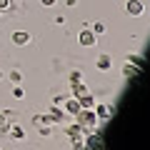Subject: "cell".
Returning <instances> with one entry per match:
<instances>
[{"label":"cell","mask_w":150,"mask_h":150,"mask_svg":"<svg viewBox=\"0 0 150 150\" xmlns=\"http://www.w3.org/2000/svg\"><path fill=\"white\" fill-rule=\"evenodd\" d=\"M75 123L80 125L83 133H93V130H98V118L93 110H85V108H80V112L75 115Z\"/></svg>","instance_id":"1"},{"label":"cell","mask_w":150,"mask_h":150,"mask_svg":"<svg viewBox=\"0 0 150 150\" xmlns=\"http://www.w3.org/2000/svg\"><path fill=\"white\" fill-rule=\"evenodd\" d=\"M83 143H85V148H88V150H103V148H105V140H103L100 130L85 133V135H83Z\"/></svg>","instance_id":"2"},{"label":"cell","mask_w":150,"mask_h":150,"mask_svg":"<svg viewBox=\"0 0 150 150\" xmlns=\"http://www.w3.org/2000/svg\"><path fill=\"white\" fill-rule=\"evenodd\" d=\"M95 43H98V35L90 30V25L80 28V33H78V45L80 48H95Z\"/></svg>","instance_id":"3"},{"label":"cell","mask_w":150,"mask_h":150,"mask_svg":"<svg viewBox=\"0 0 150 150\" xmlns=\"http://www.w3.org/2000/svg\"><path fill=\"white\" fill-rule=\"evenodd\" d=\"M93 112H95L98 123H108V120L112 118V105H110V103H95Z\"/></svg>","instance_id":"4"},{"label":"cell","mask_w":150,"mask_h":150,"mask_svg":"<svg viewBox=\"0 0 150 150\" xmlns=\"http://www.w3.org/2000/svg\"><path fill=\"white\" fill-rule=\"evenodd\" d=\"M125 13L130 18H143L145 15V3L143 0H128L125 3Z\"/></svg>","instance_id":"5"},{"label":"cell","mask_w":150,"mask_h":150,"mask_svg":"<svg viewBox=\"0 0 150 150\" xmlns=\"http://www.w3.org/2000/svg\"><path fill=\"white\" fill-rule=\"evenodd\" d=\"M90 93V88H88V83L85 80H78V83H70V98H83V95H88Z\"/></svg>","instance_id":"6"},{"label":"cell","mask_w":150,"mask_h":150,"mask_svg":"<svg viewBox=\"0 0 150 150\" xmlns=\"http://www.w3.org/2000/svg\"><path fill=\"white\" fill-rule=\"evenodd\" d=\"M10 40H13V45H18V48H23V45H28L30 43V33L28 30H13V35H10Z\"/></svg>","instance_id":"7"},{"label":"cell","mask_w":150,"mask_h":150,"mask_svg":"<svg viewBox=\"0 0 150 150\" xmlns=\"http://www.w3.org/2000/svg\"><path fill=\"white\" fill-rule=\"evenodd\" d=\"M48 118L53 120V125H58V123H63L68 115H65V110H63L60 105H50V108H48Z\"/></svg>","instance_id":"8"},{"label":"cell","mask_w":150,"mask_h":150,"mask_svg":"<svg viewBox=\"0 0 150 150\" xmlns=\"http://www.w3.org/2000/svg\"><path fill=\"white\" fill-rule=\"evenodd\" d=\"M60 108L65 110V115H73V118L78 115V112H80V103L75 100V98H68V100H65V103H63Z\"/></svg>","instance_id":"9"},{"label":"cell","mask_w":150,"mask_h":150,"mask_svg":"<svg viewBox=\"0 0 150 150\" xmlns=\"http://www.w3.org/2000/svg\"><path fill=\"white\" fill-rule=\"evenodd\" d=\"M95 65H98L100 73H108V70L112 68V58H110L108 53H100V55H98V60H95Z\"/></svg>","instance_id":"10"},{"label":"cell","mask_w":150,"mask_h":150,"mask_svg":"<svg viewBox=\"0 0 150 150\" xmlns=\"http://www.w3.org/2000/svg\"><path fill=\"white\" fill-rule=\"evenodd\" d=\"M8 138H13V140H25V128H23V125H13V123H10V128H8Z\"/></svg>","instance_id":"11"},{"label":"cell","mask_w":150,"mask_h":150,"mask_svg":"<svg viewBox=\"0 0 150 150\" xmlns=\"http://www.w3.org/2000/svg\"><path fill=\"white\" fill-rule=\"evenodd\" d=\"M78 103H80V108H85V110H93V108H95V103H98V98L93 95V93H88V95L78 98Z\"/></svg>","instance_id":"12"},{"label":"cell","mask_w":150,"mask_h":150,"mask_svg":"<svg viewBox=\"0 0 150 150\" xmlns=\"http://www.w3.org/2000/svg\"><path fill=\"white\" fill-rule=\"evenodd\" d=\"M120 70H123V75L128 78V80H133V78H138V75H140V68H135V65H130L128 60H125V65H123Z\"/></svg>","instance_id":"13"},{"label":"cell","mask_w":150,"mask_h":150,"mask_svg":"<svg viewBox=\"0 0 150 150\" xmlns=\"http://www.w3.org/2000/svg\"><path fill=\"white\" fill-rule=\"evenodd\" d=\"M63 133L68 135V138H80V135H85V133L80 130V125H78V123H70L68 128H63Z\"/></svg>","instance_id":"14"},{"label":"cell","mask_w":150,"mask_h":150,"mask_svg":"<svg viewBox=\"0 0 150 150\" xmlns=\"http://www.w3.org/2000/svg\"><path fill=\"white\" fill-rule=\"evenodd\" d=\"M128 63H130V65H135V68H140V70H143V65H145V58H143L140 53H130V55H128Z\"/></svg>","instance_id":"15"},{"label":"cell","mask_w":150,"mask_h":150,"mask_svg":"<svg viewBox=\"0 0 150 150\" xmlns=\"http://www.w3.org/2000/svg\"><path fill=\"white\" fill-rule=\"evenodd\" d=\"M33 125L35 128H40V125H53V120L48 118V112L45 115H33Z\"/></svg>","instance_id":"16"},{"label":"cell","mask_w":150,"mask_h":150,"mask_svg":"<svg viewBox=\"0 0 150 150\" xmlns=\"http://www.w3.org/2000/svg\"><path fill=\"white\" fill-rule=\"evenodd\" d=\"M90 30L95 33L98 38H100V35H105V33H108V25H105L103 20H98V23H93V25H90Z\"/></svg>","instance_id":"17"},{"label":"cell","mask_w":150,"mask_h":150,"mask_svg":"<svg viewBox=\"0 0 150 150\" xmlns=\"http://www.w3.org/2000/svg\"><path fill=\"white\" fill-rule=\"evenodd\" d=\"M8 78H10V83H13V85H23V80H25V78H23V73H20V70H10V75H8Z\"/></svg>","instance_id":"18"},{"label":"cell","mask_w":150,"mask_h":150,"mask_svg":"<svg viewBox=\"0 0 150 150\" xmlns=\"http://www.w3.org/2000/svg\"><path fill=\"white\" fill-rule=\"evenodd\" d=\"M70 145H73V150H85V143H83V135H80V138H70Z\"/></svg>","instance_id":"19"},{"label":"cell","mask_w":150,"mask_h":150,"mask_svg":"<svg viewBox=\"0 0 150 150\" xmlns=\"http://www.w3.org/2000/svg\"><path fill=\"white\" fill-rule=\"evenodd\" d=\"M53 128H55V125H40V128H38V133L43 135V138H50V135H53Z\"/></svg>","instance_id":"20"},{"label":"cell","mask_w":150,"mask_h":150,"mask_svg":"<svg viewBox=\"0 0 150 150\" xmlns=\"http://www.w3.org/2000/svg\"><path fill=\"white\" fill-rule=\"evenodd\" d=\"M13 98L23 100V98H25V88H23V85H13Z\"/></svg>","instance_id":"21"},{"label":"cell","mask_w":150,"mask_h":150,"mask_svg":"<svg viewBox=\"0 0 150 150\" xmlns=\"http://www.w3.org/2000/svg\"><path fill=\"white\" fill-rule=\"evenodd\" d=\"M68 80H70V83H78V80H83V70H73V73L68 75Z\"/></svg>","instance_id":"22"},{"label":"cell","mask_w":150,"mask_h":150,"mask_svg":"<svg viewBox=\"0 0 150 150\" xmlns=\"http://www.w3.org/2000/svg\"><path fill=\"white\" fill-rule=\"evenodd\" d=\"M68 100V95H53V105H63Z\"/></svg>","instance_id":"23"},{"label":"cell","mask_w":150,"mask_h":150,"mask_svg":"<svg viewBox=\"0 0 150 150\" xmlns=\"http://www.w3.org/2000/svg\"><path fill=\"white\" fill-rule=\"evenodd\" d=\"M40 5H43V8H53L55 0H40Z\"/></svg>","instance_id":"24"},{"label":"cell","mask_w":150,"mask_h":150,"mask_svg":"<svg viewBox=\"0 0 150 150\" xmlns=\"http://www.w3.org/2000/svg\"><path fill=\"white\" fill-rule=\"evenodd\" d=\"M55 25H65V15H55Z\"/></svg>","instance_id":"25"},{"label":"cell","mask_w":150,"mask_h":150,"mask_svg":"<svg viewBox=\"0 0 150 150\" xmlns=\"http://www.w3.org/2000/svg\"><path fill=\"white\" fill-rule=\"evenodd\" d=\"M10 8V0H0V10H8Z\"/></svg>","instance_id":"26"},{"label":"cell","mask_w":150,"mask_h":150,"mask_svg":"<svg viewBox=\"0 0 150 150\" xmlns=\"http://www.w3.org/2000/svg\"><path fill=\"white\" fill-rule=\"evenodd\" d=\"M65 5H68V8H75V5H78V0H65Z\"/></svg>","instance_id":"27"},{"label":"cell","mask_w":150,"mask_h":150,"mask_svg":"<svg viewBox=\"0 0 150 150\" xmlns=\"http://www.w3.org/2000/svg\"><path fill=\"white\" fill-rule=\"evenodd\" d=\"M3 78H5V73H3V70H0V80H3Z\"/></svg>","instance_id":"28"},{"label":"cell","mask_w":150,"mask_h":150,"mask_svg":"<svg viewBox=\"0 0 150 150\" xmlns=\"http://www.w3.org/2000/svg\"><path fill=\"white\" fill-rule=\"evenodd\" d=\"M0 150H3V148H0Z\"/></svg>","instance_id":"29"}]
</instances>
